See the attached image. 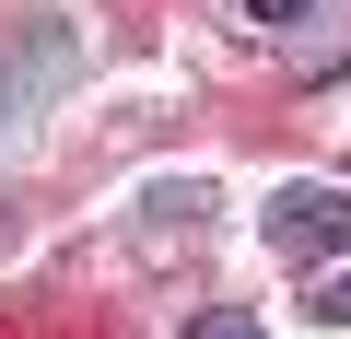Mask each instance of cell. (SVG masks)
Segmentation results:
<instances>
[{
    "instance_id": "cell-1",
    "label": "cell",
    "mask_w": 351,
    "mask_h": 339,
    "mask_svg": "<svg viewBox=\"0 0 351 339\" xmlns=\"http://www.w3.org/2000/svg\"><path fill=\"white\" fill-rule=\"evenodd\" d=\"M258 223H269L281 258H351V188H316V176H304V188H281Z\"/></svg>"
},
{
    "instance_id": "cell-2",
    "label": "cell",
    "mask_w": 351,
    "mask_h": 339,
    "mask_svg": "<svg viewBox=\"0 0 351 339\" xmlns=\"http://www.w3.org/2000/svg\"><path fill=\"white\" fill-rule=\"evenodd\" d=\"M188 339H258V316H246V304H211V316H199Z\"/></svg>"
},
{
    "instance_id": "cell-3",
    "label": "cell",
    "mask_w": 351,
    "mask_h": 339,
    "mask_svg": "<svg viewBox=\"0 0 351 339\" xmlns=\"http://www.w3.org/2000/svg\"><path fill=\"white\" fill-rule=\"evenodd\" d=\"M316 316H328V327H351V281H328V292H316Z\"/></svg>"
},
{
    "instance_id": "cell-4",
    "label": "cell",
    "mask_w": 351,
    "mask_h": 339,
    "mask_svg": "<svg viewBox=\"0 0 351 339\" xmlns=\"http://www.w3.org/2000/svg\"><path fill=\"white\" fill-rule=\"evenodd\" d=\"M246 12H258V24H304V0H246Z\"/></svg>"
}]
</instances>
